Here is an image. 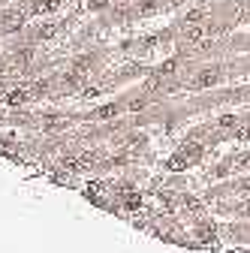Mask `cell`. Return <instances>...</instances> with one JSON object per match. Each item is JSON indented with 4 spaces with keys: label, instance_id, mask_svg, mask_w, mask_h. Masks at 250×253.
Returning a JSON list of instances; mask_svg holds the SVG:
<instances>
[{
    "label": "cell",
    "instance_id": "6da1fadb",
    "mask_svg": "<svg viewBox=\"0 0 250 253\" xmlns=\"http://www.w3.org/2000/svg\"><path fill=\"white\" fill-rule=\"evenodd\" d=\"M24 100H30V90H12L9 93V103H24Z\"/></svg>",
    "mask_w": 250,
    "mask_h": 253
},
{
    "label": "cell",
    "instance_id": "7a4b0ae2",
    "mask_svg": "<svg viewBox=\"0 0 250 253\" xmlns=\"http://www.w3.org/2000/svg\"><path fill=\"white\" fill-rule=\"evenodd\" d=\"M51 34H54V24H48V27H40V30H37V37H40V40H42V37H51Z\"/></svg>",
    "mask_w": 250,
    "mask_h": 253
},
{
    "label": "cell",
    "instance_id": "3957f363",
    "mask_svg": "<svg viewBox=\"0 0 250 253\" xmlns=\"http://www.w3.org/2000/svg\"><path fill=\"white\" fill-rule=\"evenodd\" d=\"M90 6H93V9H103V6H106V0H90Z\"/></svg>",
    "mask_w": 250,
    "mask_h": 253
}]
</instances>
